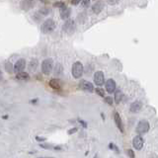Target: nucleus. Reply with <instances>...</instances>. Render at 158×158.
Segmentation results:
<instances>
[{"label": "nucleus", "mask_w": 158, "mask_h": 158, "mask_svg": "<svg viewBox=\"0 0 158 158\" xmlns=\"http://www.w3.org/2000/svg\"><path fill=\"white\" fill-rule=\"evenodd\" d=\"M141 108H142V103H141L140 101H136L130 105V113L134 114V113H138V112L140 111Z\"/></svg>", "instance_id": "1a4fd4ad"}, {"label": "nucleus", "mask_w": 158, "mask_h": 158, "mask_svg": "<svg viewBox=\"0 0 158 158\" xmlns=\"http://www.w3.org/2000/svg\"><path fill=\"white\" fill-rule=\"evenodd\" d=\"M55 29V21L51 19L45 20V22H43V26H41V31H43V33H45V34H49V33L53 32Z\"/></svg>", "instance_id": "7ed1b4c3"}, {"label": "nucleus", "mask_w": 158, "mask_h": 158, "mask_svg": "<svg viewBox=\"0 0 158 158\" xmlns=\"http://www.w3.org/2000/svg\"><path fill=\"white\" fill-rule=\"evenodd\" d=\"M114 118H115V122H116V124H117L118 128L122 132H124V124H122V118H120V114L115 113V115H114Z\"/></svg>", "instance_id": "ddd939ff"}, {"label": "nucleus", "mask_w": 158, "mask_h": 158, "mask_svg": "<svg viewBox=\"0 0 158 158\" xmlns=\"http://www.w3.org/2000/svg\"><path fill=\"white\" fill-rule=\"evenodd\" d=\"M25 66H26V60L24 59H21L19 60H17L16 61V63L14 64V72H16V73H18V72L20 71H23V70L25 69Z\"/></svg>", "instance_id": "423d86ee"}, {"label": "nucleus", "mask_w": 158, "mask_h": 158, "mask_svg": "<svg viewBox=\"0 0 158 158\" xmlns=\"http://www.w3.org/2000/svg\"><path fill=\"white\" fill-rule=\"evenodd\" d=\"M79 122H81V124H83V126H84V128H86V124H85L84 122H82V120H79Z\"/></svg>", "instance_id": "7c9ffc66"}, {"label": "nucleus", "mask_w": 158, "mask_h": 158, "mask_svg": "<svg viewBox=\"0 0 158 158\" xmlns=\"http://www.w3.org/2000/svg\"><path fill=\"white\" fill-rule=\"evenodd\" d=\"M104 81H105V76H104V73L102 71H97L95 72L94 74V82L96 85L98 86H101V85L104 84Z\"/></svg>", "instance_id": "0eeeda50"}, {"label": "nucleus", "mask_w": 158, "mask_h": 158, "mask_svg": "<svg viewBox=\"0 0 158 158\" xmlns=\"http://www.w3.org/2000/svg\"><path fill=\"white\" fill-rule=\"evenodd\" d=\"M104 99H105V102L108 104V105H110V106L113 105V99H112L111 97H105Z\"/></svg>", "instance_id": "b1692460"}, {"label": "nucleus", "mask_w": 158, "mask_h": 158, "mask_svg": "<svg viewBox=\"0 0 158 158\" xmlns=\"http://www.w3.org/2000/svg\"><path fill=\"white\" fill-rule=\"evenodd\" d=\"M126 154H128L130 158H134V153L132 149H128V150H126Z\"/></svg>", "instance_id": "393cba45"}, {"label": "nucleus", "mask_w": 158, "mask_h": 158, "mask_svg": "<svg viewBox=\"0 0 158 158\" xmlns=\"http://www.w3.org/2000/svg\"><path fill=\"white\" fill-rule=\"evenodd\" d=\"M83 72H84L83 64L80 61H76L72 66V75H73V77L76 79L81 78L83 75Z\"/></svg>", "instance_id": "f257e3e1"}, {"label": "nucleus", "mask_w": 158, "mask_h": 158, "mask_svg": "<svg viewBox=\"0 0 158 158\" xmlns=\"http://www.w3.org/2000/svg\"><path fill=\"white\" fill-rule=\"evenodd\" d=\"M49 12H51V10H49V8H43V9L40 10L39 13L41 14V15H45H45H47V14H49Z\"/></svg>", "instance_id": "412c9836"}, {"label": "nucleus", "mask_w": 158, "mask_h": 158, "mask_svg": "<svg viewBox=\"0 0 158 158\" xmlns=\"http://www.w3.org/2000/svg\"><path fill=\"white\" fill-rule=\"evenodd\" d=\"M77 132V128H74L73 130H68V134H74V132Z\"/></svg>", "instance_id": "c85d7f7f"}, {"label": "nucleus", "mask_w": 158, "mask_h": 158, "mask_svg": "<svg viewBox=\"0 0 158 158\" xmlns=\"http://www.w3.org/2000/svg\"><path fill=\"white\" fill-rule=\"evenodd\" d=\"M148 130H149L148 122L145 120H141L138 124V126H136V132L138 134H146Z\"/></svg>", "instance_id": "39448f33"}, {"label": "nucleus", "mask_w": 158, "mask_h": 158, "mask_svg": "<svg viewBox=\"0 0 158 158\" xmlns=\"http://www.w3.org/2000/svg\"><path fill=\"white\" fill-rule=\"evenodd\" d=\"M81 2V0H71V4L72 5H78Z\"/></svg>", "instance_id": "cd10ccee"}, {"label": "nucleus", "mask_w": 158, "mask_h": 158, "mask_svg": "<svg viewBox=\"0 0 158 158\" xmlns=\"http://www.w3.org/2000/svg\"><path fill=\"white\" fill-rule=\"evenodd\" d=\"M80 3H81V5H82V7L87 8L90 5V0H81Z\"/></svg>", "instance_id": "5701e85b"}, {"label": "nucleus", "mask_w": 158, "mask_h": 158, "mask_svg": "<svg viewBox=\"0 0 158 158\" xmlns=\"http://www.w3.org/2000/svg\"><path fill=\"white\" fill-rule=\"evenodd\" d=\"M5 70L8 72V73H13L14 72V67H13V64L11 62H7L5 64Z\"/></svg>", "instance_id": "a211bd4d"}, {"label": "nucleus", "mask_w": 158, "mask_h": 158, "mask_svg": "<svg viewBox=\"0 0 158 158\" xmlns=\"http://www.w3.org/2000/svg\"><path fill=\"white\" fill-rule=\"evenodd\" d=\"M37 66H38V60L37 59H32L30 62V66H29V68H30V70L33 69V71H35L37 68Z\"/></svg>", "instance_id": "6ab92c4d"}, {"label": "nucleus", "mask_w": 158, "mask_h": 158, "mask_svg": "<svg viewBox=\"0 0 158 158\" xmlns=\"http://www.w3.org/2000/svg\"><path fill=\"white\" fill-rule=\"evenodd\" d=\"M122 96H124V94H122V92L120 90H117L116 91V94H115V102L117 104H120V102L122 100Z\"/></svg>", "instance_id": "f3484780"}, {"label": "nucleus", "mask_w": 158, "mask_h": 158, "mask_svg": "<svg viewBox=\"0 0 158 158\" xmlns=\"http://www.w3.org/2000/svg\"><path fill=\"white\" fill-rule=\"evenodd\" d=\"M96 93L99 95V96L103 97V98L105 97V91H104L102 88H96Z\"/></svg>", "instance_id": "4be33fe9"}, {"label": "nucleus", "mask_w": 158, "mask_h": 158, "mask_svg": "<svg viewBox=\"0 0 158 158\" xmlns=\"http://www.w3.org/2000/svg\"><path fill=\"white\" fill-rule=\"evenodd\" d=\"M118 0H108V3L111 4V5H115V4L118 3Z\"/></svg>", "instance_id": "bb28decb"}, {"label": "nucleus", "mask_w": 158, "mask_h": 158, "mask_svg": "<svg viewBox=\"0 0 158 158\" xmlns=\"http://www.w3.org/2000/svg\"><path fill=\"white\" fill-rule=\"evenodd\" d=\"M70 12H71L70 11V9L66 7V6L63 8H60V18H61L62 20L68 19L70 16Z\"/></svg>", "instance_id": "4468645a"}, {"label": "nucleus", "mask_w": 158, "mask_h": 158, "mask_svg": "<svg viewBox=\"0 0 158 158\" xmlns=\"http://www.w3.org/2000/svg\"><path fill=\"white\" fill-rule=\"evenodd\" d=\"M62 30L67 35H72L75 31V22L73 20H67L62 26Z\"/></svg>", "instance_id": "20e7f679"}, {"label": "nucleus", "mask_w": 158, "mask_h": 158, "mask_svg": "<svg viewBox=\"0 0 158 158\" xmlns=\"http://www.w3.org/2000/svg\"><path fill=\"white\" fill-rule=\"evenodd\" d=\"M2 78V73H1V71H0V79Z\"/></svg>", "instance_id": "2f4dec72"}, {"label": "nucleus", "mask_w": 158, "mask_h": 158, "mask_svg": "<svg viewBox=\"0 0 158 158\" xmlns=\"http://www.w3.org/2000/svg\"><path fill=\"white\" fill-rule=\"evenodd\" d=\"M16 78L19 79V80H29V79H30V75H29L27 72L20 71V72H18V73H17Z\"/></svg>", "instance_id": "dca6fc26"}, {"label": "nucleus", "mask_w": 158, "mask_h": 158, "mask_svg": "<svg viewBox=\"0 0 158 158\" xmlns=\"http://www.w3.org/2000/svg\"><path fill=\"white\" fill-rule=\"evenodd\" d=\"M41 145V147H43V148H47V149H51V148H53V146H51V145H49V144H40Z\"/></svg>", "instance_id": "a878e982"}, {"label": "nucleus", "mask_w": 158, "mask_h": 158, "mask_svg": "<svg viewBox=\"0 0 158 158\" xmlns=\"http://www.w3.org/2000/svg\"><path fill=\"white\" fill-rule=\"evenodd\" d=\"M104 8V3L103 1H101V0H99V1H97L96 3L94 4V5L92 6V11L94 12L95 14H99L100 12L103 10Z\"/></svg>", "instance_id": "f8f14e48"}, {"label": "nucleus", "mask_w": 158, "mask_h": 158, "mask_svg": "<svg viewBox=\"0 0 158 158\" xmlns=\"http://www.w3.org/2000/svg\"><path fill=\"white\" fill-rule=\"evenodd\" d=\"M36 139H37L38 141H45V138H40V136H37Z\"/></svg>", "instance_id": "c756f323"}, {"label": "nucleus", "mask_w": 158, "mask_h": 158, "mask_svg": "<svg viewBox=\"0 0 158 158\" xmlns=\"http://www.w3.org/2000/svg\"><path fill=\"white\" fill-rule=\"evenodd\" d=\"M53 59H45L43 62H41V71H43V73L45 74V75L51 74V70H53Z\"/></svg>", "instance_id": "f03ea898"}, {"label": "nucleus", "mask_w": 158, "mask_h": 158, "mask_svg": "<svg viewBox=\"0 0 158 158\" xmlns=\"http://www.w3.org/2000/svg\"><path fill=\"white\" fill-rule=\"evenodd\" d=\"M80 87L84 91H87V92H93L94 91L93 84L91 82H88V81H82L80 84Z\"/></svg>", "instance_id": "9b49d317"}, {"label": "nucleus", "mask_w": 158, "mask_h": 158, "mask_svg": "<svg viewBox=\"0 0 158 158\" xmlns=\"http://www.w3.org/2000/svg\"><path fill=\"white\" fill-rule=\"evenodd\" d=\"M106 90L109 93H113L116 90V82L113 79H108L106 82Z\"/></svg>", "instance_id": "9d476101"}, {"label": "nucleus", "mask_w": 158, "mask_h": 158, "mask_svg": "<svg viewBox=\"0 0 158 158\" xmlns=\"http://www.w3.org/2000/svg\"><path fill=\"white\" fill-rule=\"evenodd\" d=\"M132 145H134V149L136 150H140L143 147V139L141 136H136V138L132 139Z\"/></svg>", "instance_id": "6e6552de"}, {"label": "nucleus", "mask_w": 158, "mask_h": 158, "mask_svg": "<svg viewBox=\"0 0 158 158\" xmlns=\"http://www.w3.org/2000/svg\"><path fill=\"white\" fill-rule=\"evenodd\" d=\"M53 7H57V8H63V7H65V3L64 2H62V1H59V2H55L53 3Z\"/></svg>", "instance_id": "aec40b11"}, {"label": "nucleus", "mask_w": 158, "mask_h": 158, "mask_svg": "<svg viewBox=\"0 0 158 158\" xmlns=\"http://www.w3.org/2000/svg\"><path fill=\"white\" fill-rule=\"evenodd\" d=\"M49 86H51L53 89H55V90H59L60 87H61V86H60L59 81L57 80V79H55V78L51 79V81H49Z\"/></svg>", "instance_id": "2eb2a0df"}]
</instances>
